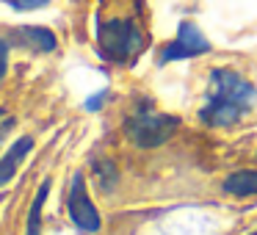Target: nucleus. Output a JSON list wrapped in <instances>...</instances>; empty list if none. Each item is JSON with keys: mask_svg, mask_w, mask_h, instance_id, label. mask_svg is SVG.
I'll return each instance as SVG.
<instances>
[{"mask_svg": "<svg viewBox=\"0 0 257 235\" xmlns=\"http://www.w3.org/2000/svg\"><path fill=\"white\" fill-rule=\"evenodd\" d=\"M224 191L232 196H254L257 194V169H240L224 180Z\"/></svg>", "mask_w": 257, "mask_h": 235, "instance_id": "nucleus-8", "label": "nucleus"}, {"mask_svg": "<svg viewBox=\"0 0 257 235\" xmlns=\"http://www.w3.org/2000/svg\"><path fill=\"white\" fill-rule=\"evenodd\" d=\"M12 9H17V12H34V9H42L47 6L50 0H6Z\"/></svg>", "mask_w": 257, "mask_h": 235, "instance_id": "nucleus-10", "label": "nucleus"}, {"mask_svg": "<svg viewBox=\"0 0 257 235\" xmlns=\"http://www.w3.org/2000/svg\"><path fill=\"white\" fill-rule=\"evenodd\" d=\"M210 53V42L205 39L199 28L194 23H183L172 42L161 50L158 56V64H169V61H183V58H196Z\"/></svg>", "mask_w": 257, "mask_h": 235, "instance_id": "nucleus-4", "label": "nucleus"}, {"mask_svg": "<svg viewBox=\"0 0 257 235\" xmlns=\"http://www.w3.org/2000/svg\"><path fill=\"white\" fill-rule=\"evenodd\" d=\"M14 36H17L20 45L31 47V50H36V53H53L58 47L56 34L47 31V28H39V25H23V28L14 31Z\"/></svg>", "mask_w": 257, "mask_h": 235, "instance_id": "nucleus-7", "label": "nucleus"}, {"mask_svg": "<svg viewBox=\"0 0 257 235\" xmlns=\"http://www.w3.org/2000/svg\"><path fill=\"white\" fill-rule=\"evenodd\" d=\"M0 116H6V113H3V111H0Z\"/></svg>", "mask_w": 257, "mask_h": 235, "instance_id": "nucleus-12", "label": "nucleus"}, {"mask_svg": "<svg viewBox=\"0 0 257 235\" xmlns=\"http://www.w3.org/2000/svg\"><path fill=\"white\" fill-rule=\"evenodd\" d=\"M31 150H34V139H31V136H23V139H17L12 147H9V152L0 158V188H3L6 183H12V177L17 174L23 158L28 155Z\"/></svg>", "mask_w": 257, "mask_h": 235, "instance_id": "nucleus-6", "label": "nucleus"}, {"mask_svg": "<svg viewBox=\"0 0 257 235\" xmlns=\"http://www.w3.org/2000/svg\"><path fill=\"white\" fill-rule=\"evenodd\" d=\"M177 128H180L177 116L152 111L150 102H144L136 113H130L127 125H124L127 139L133 141L136 147H144V150H152V147L166 144V141L177 133Z\"/></svg>", "mask_w": 257, "mask_h": 235, "instance_id": "nucleus-2", "label": "nucleus"}, {"mask_svg": "<svg viewBox=\"0 0 257 235\" xmlns=\"http://www.w3.org/2000/svg\"><path fill=\"white\" fill-rule=\"evenodd\" d=\"M6 69H9V45L0 39V83L6 78Z\"/></svg>", "mask_w": 257, "mask_h": 235, "instance_id": "nucleus-11", "label": "nucleus"}, {"mask_svg": "<svg viewBox=\"0 0 257 235\" xmlns=\"http://www.w3.org/2000/svg\"><path fill=\"white\" fill-rule=\"evenodd\" d=\"M251 235H257V232H251Z\"/></svg>", "mask_w": 257, "mask_h": 235, "instance_id": "nucleus-13", "label": "nucleus"}, {"mask_svg": "<svg viewBox=\"0 0 257 235\" xmlns=\"http://www.w3.org/2000/svg\"><path fill=\"white\" fill-rule=\"evenodd\" d=\"M100 53L108 61H130L147 47V36L133 20H108L97 31Z\"/></svg>", "mask_w": 257, "mask_h": 235, "instance_id": "nucleus-3", "label": "nucleus"}, {"mask_svg": "<svg viewBox=\"0 0 257 235\" xmlns=\"http://www.w3.org/2000/svg\"><path fill=\"white\" fill-rule=\"evenodd\" d=\"M257 89L232 69H213L199 119L210 128H232L254 108Z\"/></svg>", "mask_w": 257, "mask_h": 235, "instance_id": "nucleus-1", "label": "nucleus"}, {"mask_svg": "<svg viewBox=\"0 0 257 235\" xmlns=\"http://www.w3.org/2000/svg\"><path fill=\"white\" fill-rule=\"evenodd\" d=\"M67 210H69V218H72V224H75V227H80L83 232H97V229L102 227L100 210L94 207V202H91L89 191H86L83 174H75V177H72Z\"/></svg>", "mask_w": 257, "mask_h": 235, "instance_id": "nucleus-5", "label": "nucleus"}, {"mask_svg": "<svg viewBox=\"0 0 257 235\" xmlns=\"http://www.w3.org/2000/svg\"><path fill=\"white\" fill-rule=\"evenodd\" d=\"M47 194H50V180H42L39 191H36L34 202H31V213H28V235H39V232H42V205H45Z\"/></svg>", "mask_w": 257, "mask_h": 235, "instance_id": "nucleus-9", "label": "nucleus"}]
</instances>
